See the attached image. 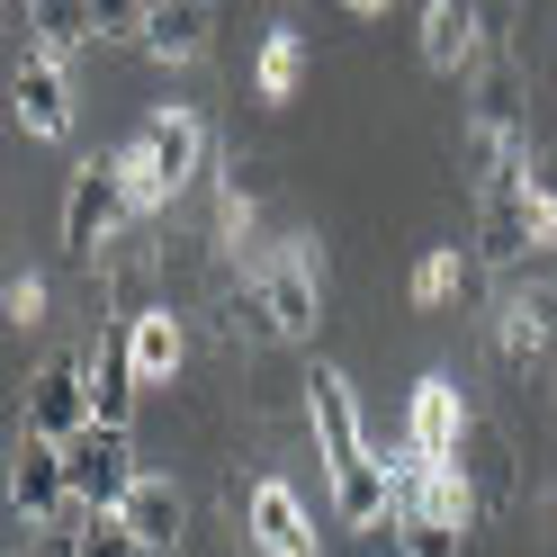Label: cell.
Wrapping results in <instances>:
<instances>
[{"label":"cell","instance_id":"obj_6","mask_svg":"<svg viewBox=\"0 0 557 557\" xmlns=\"http://www.w3.org/2000/svg\"><path fill=\"white\" fill-rule=\"evenodd\" d=\"M63 468H73L82 512H126V495L145 485V468H135V441H126V432H109V423H90L73 449H63Z\"/></svg>","mask_w":557,"mask_h":557},{"label":"cell","instance_id":"obj_12","mask_svg":"<svg viewBox=\"0 0 557 557\" xmlns=\"http://www.w3.org/2000/svg\"><path fill=\"white\" fill-rule=\"evenodd\" d=\"M485 10H468V0H432L423 10V63L432 73H476L485 54H495V37H485Z\"/></svg>","mask_w":557,"mask_h":557},{"label":"cell","instance_id":"obj_18","mask_svg":"<svg viewBox=\"0 0 557 557\" xmlns=\"http://www.w3.org/2000/svg\"><path fill=\"white\" fill-rule=\"evenodd\" d=\"M126 342H135V377H145V387L181 377V360H189V333H181V315H171V306H153L145 324H126Z\"/></svg>","mask_w":557,"mask_h":557},{"label":"cell","instance_id":"obj_5","mask_svg":"<svg viewBox=\"0 0 557 557\" xmlns=\"http://www.w3.org/2000/svg\"><path fill=\"white\" fill-rule=\"evenodd\" d=\"M10 512H18V531H63V521L82 512L73 468H63L54 441H18V459H10Z\"/></svg>","mask_w":557,"mask_h":557},{"label":"cell","instance_id":"obj_8","mask_svg":"<svg viewBox=\"0 0 557 557\" xmlns=\"http://www.w3.org/2000/svg\"><path fill=\"white\" fill-rule=\"evenodd\" d=\"M10 109H18V126L37 135V145H63V135H73V82H63V63L37 37H27L18 63H10Z\"/></svg>","mask_w":557,"mask_h":557},{"label":"cell","instance_id":"obj_16","mask_svg":"<svg viewBox=\"0 0 557 557\" xmlns=\"http://www.w3.org/2000/svg\"><path fill=\"white\" fill-rule=\"evenodd\" d=\"M126 531L145 540L153 557H171V548H181V531H189V495H181L171 476H145V485L126 495Z\"/></svg>","mask_w":557,"mask_h":557},{"label":"cell","instance_id":"obj_14","mask_svg":"<svg viewBox=\"0 0 557 557\" xmlns=\"http://www.w3.org/2000/svg\"><path fill=\"white\" fill-rule=\"evenodd\" d=\"M243 521H252V540H261L270 557H315V531H306V504H297V485L261 476V485H252V504H243Z\"/></svg>","mask_w":557,"mask_h":557},{"label":"cell","instance_id":"obj_11","mask_svg":"<svg viewBox=\"0 0 557 557\" xmlns=\"http://www.w3.org/2000/svg\"><path fill=\"white\" fill-rule=\"evenodd\" d=\"M99 306H109V324L126 333V324H145L153 315V243L145 234H117L109 252H99Z\"/></svg>","mask_w":557,"mask_h":557},{"label":"cell","instance_id":"obj_15","mask_svg":"<svg viewBox=\"0 0 557 557\" xmlns=\"http://www.w3.org/2000/svg\"><path fill=\"white\" fill-rule=\"evenodd\" d=\"M459 468H468V485H476V504H485V512H512V504H521V468H512V441H504L495 423H468V449H459Z\"/></svg>","mask_w":557,"mask_h":557},{"label":"cell","instance_id":"obj_20","mask_svg":"<svg viewBox=\"0 0 557 557\" xmlns=\"http://www.w3.org/2000/svg\"><path fill=\"white\" fill-rule=\"evenodd\" d=\"M27 27H37V46L63 63L73 46H99V10H73V0H54V10H27Z\"/></svg>","mask_w":557,"mask_h":557},{"label":"cell","instance_id":"obj_9","mask_svg":"<svg viewBox=\"0 0 557 557\" xmlns=\"http://www.w3.org/2000/svg\"><path fill=\"white\" fill-rule=\"evenodd\" d=\"M468 423H476V413L459 405V377H423V387H413V413H405V449L423 468H459Z\"/></svg>","mask_w":557,"mask_h":557},{"label":"cell","instance_id":"obj_19","mask_svg":"<svg viewBox=\"0 0 557 557\" xmlns=\"http://www.w3.org/2000/svg\"><path fill=\"white\" fill-rule=\"evenodd\" d=\"M476 288H485V261H476V252H459V243H432V252L413 261V297H423V306L476 297Z\"/></svg>","mask_w":557,"mask_h":557},{"label":"cell","instance_id":"obj_23","mask_svg":"<svg viewBox=\"0 0 557 557\" xmlns=\"http://www.w3.org/2000/svg\"><path fill=\"white\" fill-rule=\"evenodd\" d=\"M10 324H46V278H10Z\"/></svg>","mask_w":557,"mask_h":557},{"label":"cell","instance_id":"obj_22","mask_svg":"<svg viewBox=\"0 0 557 557\" xmlns=\"http://www.w3.org/2000/svg\"><path fill=\"white\" fill-rule=\"evenodd\" d=\"M73 557H153V548L126 531V512H82L73 521Z\"/></svg>","mask_w":557,"mask_h":557},{"label":"cell","instance_id":"obj_13","mask_svg":"<svg viewBox=\"0 0 557 557\" xmlns=\"http://www.w3.org/2000/svg\"><path fill=\"white\" fill-rule=\"evenodd\" d=\"M82 377H90V413H99L109 432H126V413H135V396H145V377H135V342H126L117 324L82 351Z\"/></svg>","mask_w":557,"mask_h":557},{"label":"cell","instance_id":"obj_7","mask_svg":"<svg viewBox=\"0 0 557 557\" xmlns=\"http://www.w3.org/2000/svg\"><path fill=\"white\" fill-rule=\"evenodd\" d=\"M90 423H99V413H90L82 351H63V360H46L37 377H27V441H54V449H73Z\"/></svg>","mask_w":557,"mask_h":557},{"label":"cell","instance_id":"obj_3","mask_svg":"<svg viewBox=\"0 0 557 557\" xmlns=\"http://www.w3.org/2000/svg\"><path fill=\"white\" fill-rule=\"evenodd\" d=\"M126 171V198H135V216H153V207H171L198 171H207V126L189 109H162L145 135H135V153H117Z\"/></svg>","mask_w":557,"mask_h":557},{"label":"cell","instance_id":"obj_17","mask_svg":"<svg viewBox=\"0 0 557 557\" xmlns=\"http://www.w3.org/2000/svg\"><path fill=\"white\" fill-rule=\"evenodd\" d=\"M207 27H216V10H207V0H162V10H145V54L189 63V54L207 46Z\"/></svg>","mask_w":557,"mask_h":557},{"label":"cell","instance_id":"obj_2","mask_svg":"<svg viewBox=\"0 0 557 557\" xmlns=\"http://www.w3.org/2000/svg\"><path fill=\"white\" fill-rule=\"evenodd\" d=\"M306 413H315V449H324V485H333V512L351 521V531H377V521H396V485H387V459L369 449L360 432V396L342 369H315L306 377Z\"/></svg>","mask_w":557,"mask_h":557},{"label":"cell","instance_id":"obj_21","mask_svg":"<svg viewBox=\"0 0 557 557\" xmlns=\"http://www.w3.org/2000/svg\"><path fill=\"white\" fill-rule=\"evenodd\" d=\"M297 73H306V37H297V27H270V46H261V63H252L261 99H288V90H297Z\"/></svg>","mask_w":557,"mask_h":557},{"label":"cell","instance_id":"obj_10","mask_svg":"<svg viewBox=\"0 0 557 557\" xmlns=\"http://www.w3.org/2000/svg\"><path fill=\"white\" fill-rule=\"evenodd\" d=\"M485 333H495V360H504L512 377H540V369H548V342H557V306L504 288L495 315H485Z\"/></svg>","mask_w":557,"mask_h":557},{"label":"cell","instance_id":"obj_4","mask_svg":"<svg viewBox=\"0 0 557 557\" xmlns=\"http://www.w3.org/2000/svg\"><path fill=\"white\" fill-rule=\"evenodd\" d=\"M126 171L109 162V171H99V162H82L73 171V189H63V252H73V261H99V252H109V243H117V216H126Z\"/></svg>","mask_w":557,"mask_h":557},{"label":"cell","instance_id":"obj_1","mask_svg":"<svg viewBox=\"0 0 557 557\" xmlns=\"http://www.w3.org/2000/svg\"><path fill=\"white\" fill-rule=\"evenodd\" d=\"M324 324V243H278L243 270V288H225V342L243 351H278Z\"/></svg>","mask_w":557,"mask_h":557}]
</instances>
